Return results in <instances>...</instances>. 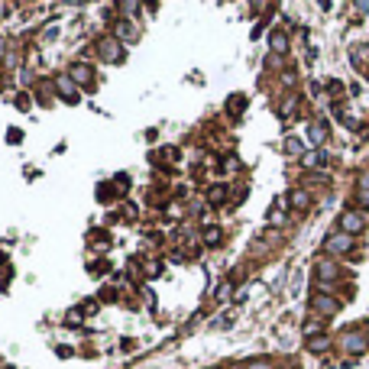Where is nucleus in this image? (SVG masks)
<instances>
[{
    "label": "nucleus",
    "mask_w": 369,
    "mask_h": 369,
    "mask_svg": "<svg viewBox=\"0 0 369 369\" xmlns=\"http://www.w3.org/2000/svg\"><path fill=\"white\" fill-rule=\"evenodd\" d=\"M340 227H343V233H350V237H353V233H360L363 227H366V217L356 214V211H346V214L340 217Z\"/></svg>",
    "instance_id": "obj_1"
},
{
    "label": "nucleus",
    "mask_w": 369,
    "mask_h": 369,
    "mask_svg": "<svg viewBox=\"0 0 369 369\" xmlns=\"http://www.w3.org/2000/svg\"><path fill=\"white\" fill-rule=\"evenodd\" d=\"M350 246H353V237H350V233H334V237H327L324 249H327V253H346Z\"/></svg>",
    "instance_id": "obj_2"
},
{
    "label": "nucleus",
    "mask_w": 369,
    "mask_h": 369,
    "mask_svg": "<svg viewBox=\"0 0 369 369\" xmlns=\"http://www.w3.org/2000/svg\"><path fill=\"white\" fill-rule=\"evenodd\" d=\"M343 350H350V353H363V350H366V340H363L360 334H346L343 337Z\"/></svg>",
    "instance_id": "obj_3"
},
{
    "label": "nucleus",
    "mask_w": 369,
    "mask_h": 369,
    "mask_svg": "<svg viewBox=\"0 0 369 369\" xmlns=\"http://www.w3.org/2000/svg\"><path fill=\"white\" fill-rule=\"evenodd\" d=\"M100 52H104V59H110V62H120V59H123V49L117 46L114 39H104V46H100Z\"/></svg>",
    "instance_id": "obj_4"
},
{
    "label": "nucleus",
    "mask_w": 369,
    "mask_h": 369,
    "mask_svg": "<svg viewBox=\"0 0 369 369\" xmlns=\"http://www.w3.org/2000/svg\"><path fill=\"white\" fill-rule=\"evenodd\" d=\"M314 308H317V311H324V314H334V311H337V301L327 298V295H317V298H314Z\"/></svg>",
    "instance_id": "obj_5"
},
{
    "label": "nucleus",
    "mask_w": 369,
    "mask_h": 369,
    "mask_svg": "<svg viewBox=\"0 0 369 369\" xmlns=\"http://www.w3.org/2000/svg\"><path fill=\"white\" fill-rule=\"evenodd\" d=\"M317 276H321V278H334V276H337V266L327 262V259H321V262H317Z\"/></svg>",
    "instance_id": "obj_6"
},
{
    "label": "nucleus",
    "mask_w": 369,
    "mask_h": 369,
    "mask_svg": "<svg viewBox=\"0 0 369 369\" xmlns=\"http://www.w3.org/2000/svg\"><path fill=\"white\" fill-rule=\"evenodd\" d=\"M59 91H62V97L78 100V94H75V85H68V78H59Z\"/></svg>",
    "instance_id": "obj_7"
},
{
    "label": "nucleus",
    "mask_w": 369,
    "mask_h": 369,
    "mask_svg": "<svg viewBox=\"0 0 369 369\" xmlns=\"http://www.w3.org/2000/svg\"><path fill=\"white\" fill-rule=\"evenodd\" d=\"M324 136H327V126H324V123H314V126H311V139H314V143H324Z\"/></svg>",
    "instance_id": "obj_8"
},
{
    "label": "nucleus",
    "mask_w": 369,
    "mask_h": 369,
    "mask_svg": "<svg viewBox=\"0 0 369 369\" xmlns=\"http://www.w3.org/2000/svg\"><path fill=\"white\" fill-rule=\"evenodd\" d=\"M71 75H75L78 81H91V71H88V65H75V68H71Z\"/></svg>",
    "instance_id": "obj_9"
},
{
    "label": "nucleus",
    "mask_w": 369,
    "mask_h": 369,
    "mask_svg": "<svg viewBox=\"0 0 369 369\" xmlns=\"http://www.w3.org/2000/svg\"><path fill=\"white\" fill-rule=\"evenodd\" d=\"M272 49H276V52H285V49H288V42H285L282 32H272Z\"/></svg>",
    "instance_id": "obj_10"
},
{
    "label": "nucleus",
    "mask_w": 369,
    "mask_h": 369,
    "mask_svg": "<svg viewBox=\"0 0 369 369\" xmlns=\"http://www.w3.org/2000/svg\"><path fill=\"white\" fill-rule=\"evenodd\" d=\"M327 343H331V340H327V337H314V340H311V343H308V346H311V350H314V353H317V350H327Z\"/></svg>",
    "instance_id": "obj_11"
},
{
    "label": "nucleus",
    "mask_w": 369,
    "mask_h": 369,
    "mask_svg": "<svg viewBox=\"0 0 369 369\" xmlns=\"http://www.w3.org/2000/svg\"><path fill=\"white\" fill-rule=\"evenodd\" d=\"M324 162V153H308L305 155V165H321Z\"/></svg>",
    "instance_id": "obj_12"
},
{
    "label": "nucleus",
    "mask_w": 369,
    "mask_h": 369,
    "mask_svg": "<svg viewBox=\"0 0 369 369\" xmlns=\"http://www.w3.org/2000/svg\"><path fill=\"white\" fill-rule=\"evenodd\" d=\"M292 198H295V208H308V194L295 191V194H292Z\"/></svg>",
    "instance_id": "obj_13"
},
{
    "label": "nucleus",
    "mask_w": 369,
    "mask_h": 369,
    "mask_svg": "<svg viewBox=\"0 0 369 369\" xmlns=\"http://www.w3.org/2000/svg\"><path fill=\"white\" fill-rule=\"evenodd\" d=\"M223 194H227L223 188H211V201H214V204H220V201H223Z\"/></svg>",
    "instance_id": "obj_14"
},
{
    "label": "nucleus",
    "mask_w": 369,
    "mask_h": 369,
    "mask_svg": "<svg viewBox=\"0 0 369 369\" xmlns=\"http://www.w3.org/2000/svg\"><path fill=\"white\" fill-rule=\"evenodd\" d=\"M204 240H208V243H217V240H220V230H217V227H211V230H208V237H204Z\"/></svg>",
    "instance_id": "obj_15"
},
{
    "label": "nucleus",
    "mask_w": 369,
    "mask_h": 369,
    "mask_svg": "<svg viewBox=\"0 0 369 369\" xmlns=\"http://www.w3.org/2000/svg\"><path fill=\"white\" fill-rule=\"evenodd\" d=\"M285 149H288V153H301V143H298V139H288V143H285Z\"/></svg>",
    "instance_id": "obj_16"
},
{
    "label": "nucleus",
    "mask_w": 369,
    "mask_h": 369,
    "mask_svg": "<svg viewBox=\"0 0 369 369\" xmlns=\"http://www.w3.org/2000/svg\"><path fill=\"white\" fill-rule=\"evenodd\" d=\"M246 107V97H233V104H230V110H243Z\"/></svg>",
    "instance_id": "obj_17"
},
{
    "label": "nucleus",
    "mask_w": 369,
    "mask_h": 369,
    "mask_svg": "<svg viewBox=\"0 0 369 369\" xmlns=\"http://www.w3.org/2000/svg\"><path fill=\"white\" fill-rule=\"evenodd\" d=\"M360 201H363V204L369 208V191H363V194H360Z\"/></svg>",
    "instance_id": "obj_18"
},
{
    "label": "nucleus",
    "mask_w": 369,
    "mask_h": 369,
    "mask_svg": "<svg viewBox=\"0 0 369 369\" xmlns=\"http://www.w3.org/2000/svg\"><path fill=\"white\" fill-rule=\"evenodd\" d=\"M360 188H369V175H363V178H360Z\"/></svg>",
    "instance_id": "obj_19"
}]
</instances>
